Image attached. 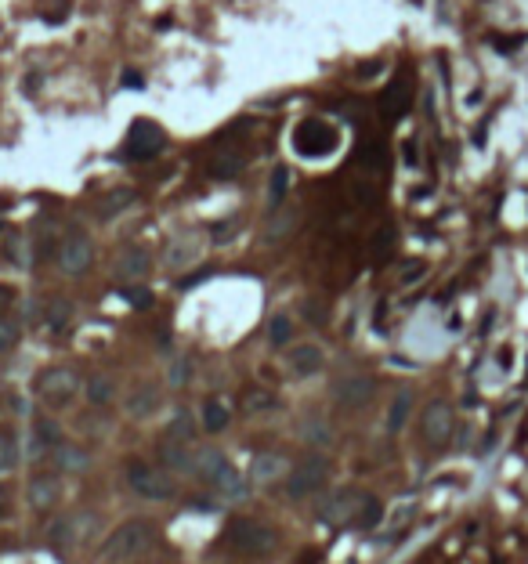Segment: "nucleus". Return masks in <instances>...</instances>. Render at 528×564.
<instances>
[{
  "label": "nucleus",
  "instance_id": "obj_1",
  "mask_svg": "<svg viewBox=\"0 0 528 564\" xmlns=\"http://www.w3.org/2000/svg\"><path fill=\"white\" fill-rule=\"evenodd\" d=\"M152 543H156V528H152V521H127L105 539L102 560L105 564H127V560L141 557Z\"/></svg>",
  "mask_w": 528,
  "mask_h": 564
},
{
  "label": "nucleus",
  "instance_id": "obj_2",
  "mask_svg": "<svg viewBox=\"0 0 528 564\" xmlns=\"http://www.w3.org/2000/svg\"><path fill=\"white\" fill-rule=\"evenodd\" d=\"M340 145V134L333 123H326L322 116H307L297 123L293 131V152L304 155V160H326V155H333Z\"/></svg>",
  "mask_w": 528,
  "mask_h": 564
},
{
  "label": "nucleus",
  "instance_id": "obj_3",
  "mask_svg": "<svg viewBox=\"0 0 528 564\" xmlns=\"http://www.w3.org/2000/svg\"><path fill=\"white\" fill-rule=\"evenodd\" d=\"M326 481H329V463H326V456L307 452V456H300V459L290 466V474H286V499L300 503V499L315 495Z\"/></svg>",
  "mask_w": 528,
  "mask_h": 564
},
{
  "label": "nucleus",
  "instance_id": "obj_4",
  "mask_svg": "<svg viewBox=\"0 0 528 564\" xmlns=\"http://www.w3.org/2000/svg\"><path fill=\"white\" fill-rule=\"evenodd\" d=\"M228 543L246 553V557H261V553H271L275 550V531L261 521H250V517H235L228 521Z\"/></svg>",
  "mask_w": 528,
  "mask_h": 564
},
{
  "label": "nucleus",
  "instance_id": "obj_5",
  "mask_svg": "<svg viewBox=\"0 0 528 564\" xmlns=\"http://www.w3.org/2000/svg\"><path fill=\"white\" fill-rule=\"evenodd\" d=\"M80 391V376L76 369L69 365H51L37 376V394L51 405V409H61V405H69Z\"/></svg>",
  "mask_w": 528,
  "mask_h": 564
},
{
  "label": "nucleus",
  "instance_id": "obj_6",
  "mask_svg": "<svg viewBox=\"0 0 528 564\" xmlns=\"http://www.w3.org/2000/svg\"><path fill=\"white\" fill-rule=\"evenodd\" d=\"M365 503H369L365 492H358V488H340V492L326 495L322 503H319V521H326V524H358Z\"/></svg>",
  "mask_w": 528,
  "mask_h": 564
},
{
  "label": "nucleus",
  "instance_id": "obj_7",
  "mask_svg": "<svg viewBox=\"0 0 528 564\" xmlns=\"http://www.w3.org/2000/svg\"><path fill=\"white\" fill-rule=\"evenodd\" d=\"M127 485L141 495V499H152V503H163V499L174 495V481L167 470H156L148 463H131L127 466Z\"/></svg>",
  "mask_w": 528,
  "mask_h": 564
},
{
  "label": "nucleus",
  "instance_id": "obj_8",
  "mask_svg": "<svg viewBox=\"0 0 528 564\" xmlns=\"http://www.w3.org/2000/svg\"><path fill=\"white\" fill-rule=\"evenodd\" d=\"M90 264H95V242L83 232H69L58 242V268L66 275H83Z\"/></svg>",
  "mask_w": 528,
  "mask_h": 564
},
{
  "label": "nucleus",
  "instance_id": "obj_9",
  "mask_svg": "<svg viewBox=\"0 0 528 564\" xmlns=\"http://www.w3.org/2000/svg\"><path fill=\"white\" fill-rule=\"evenodd\" d=\"M372 394H377V380L365 372H348L333 384V398L340 409H362V405L372 401Z\"/></svg>",
  "mask_w": 528,
  "mask_h": 564
},
{
  "label": "nucleus",
  "instance_id": "obj_10",
  "mask_svg": "<svg viewBox=\"0 0 528 564\" xmlns=\"http://www.w3.org/2000/svg\"><path fill=\"white\" fill-rule=\"evenodd\" d=\"M167 148V134L156 127L152 119H138L131 127V138H127V155L131 160H152V155H160Z\"/></svg>",
  "mask_w": 528,
  "mask_h": 564
},
{
  "label": "nucleus",
  "instance_id": "obj_11",
  "mask_svg": "<svg viewBox=\"0 0 528 564\" xmlns=\"http://www.w3.org/2000/svg\"><path fill=\"white\" fill-rule=\"evenodd\" d=\"M286 369L297 376V380H307V376H315V372L326 369V351L319 348L315 340L290 343V351H286Z\"/></svg>",
  "mask_w": 528,
  "mask_h": 564
},
{
  "label": "nucleus",
  "instance_id": "obj_12",
  "mask_svg": "<svg viewBox=\"0 0 528 564\" xmlns=\"http://www.w3.org/2000/svg\"><path fill=\"white\" fill-rule=\"evenodd\" d=\"M452 427H456V420H452V405H449V401H430L427 409H423V420H420L423 442L445 445L449 437H452Z\"/></svg>",
  "mask_w": 528,
  "mask_h": 564
},
{
  "label": "nucleus",
  "instance_id": "obj_13",
  "mask_svg": "<svg viewBox=\"0 0 528 564\" xmlns=\"http://www.w3.org/2000/svg\"><path fill=\"white\" fill-rule=\"evenodd\" d=\"M148 268H152V254L145 246H123L116 254V261H112V271L123 282H141L148 275Z\"/></svg>",
  "mask_w": 528,
  "mask_h": 564
},
{
  "label": "nucleus",
  "instance_id": "obj_14",
  "mask_svg": "<svg viewBox=\"0 0 528 564\" xmlns=\"http://www.w3.org/2000/svg\"><path fill=\"white\" fill-rule=\"evenodd\" d=\"M286 474H290V463H286V456H278V452H257L254 463H250V481L257 488H268L275 481H283Z\"/></svg>",
  "mask_w": 528,
  "mask_h": 564
},
{
  "label": "nucleus",
  "instance_id": "obj_15",
  "mask_svg": "<svg viewBox=\"0 0 528 564\" xmlns=\"http://www.w3.org/2000/svg\"><path fill=\"white\" fill-rule=\"evenodd\" d=\"M203 242H206L203 232H181V235H174L167 242V268H184V264L199 261Z\"/></svg>",
  "mask_w": 528,
  "mask_h": 564
},
{
  "label": "nucleus",
  "instance_id": "obj_16",
  "mask_svg": "<svg viewBox=\"0 0 528 564\" xmlns=\"http://www.w3.org/2000/svg\"><path fill=\"white\" fill-rule=\"evenodd\" d=\"M160 401H163V398H160V387H156V384H138V387H131L127 401H123V409H127L131 420H148V416H156Z\"/></svg>",
  "mask_w": 528,
  "mask_h": 564
},
{
  "label": "nucleus",
  "instance_id": "obj_17",
  "mask_svg": "<svg viewBox=\"0 0 528 564\" xmlns=\"http://www.w3.org/2000/svg\"><path fill=\"white\" fill-rule=\"evenodd\" d=\"M61 495V485H58V474H37L29 481V503L33 510H51Z\"/></svg>",
  "mask_w": 528,
  "mask_h": 564
},
{
  "label": "nucleus",
  "instance_id": "obj_18",
  "mask_svg": "<svg viewBox=\"0 0 528 564\" xmlns=\"http://www.w3.org/2000/svg\"><path fill=\"white\" fill-rule=\"evenodd\" d=\"M225 466H228V459H225L221 449H199V452H192V474L203 478V481H213Z\"/></svg>",
  "mask_w": 528,
  "mask_h": 564
},
{
  "label": "nucleus",
  "instance_id": "obj_19",
  "mask_svg": "<svg viewBox=\"0 0 528 564\" xmlns=\"http://www.w3.org/2000/svg\"><path fill=\"white\" fill-rule=\"evenodd\" d=\"M160 463L167 470H174V474H189L192 470V452L184 442H174V437H167V442L160 445Z\"/></svg>",
  "mask_w": 528,
  "mask_h": 564
},
{
  "label": "nucleus",
  "instance_id": "obj_20",
  "mask_svg": "<svg viewBox=\"0 0 528 564\" xmlns=\"http://www.w3.org/2000/svg\"><path fill=\"white\" fill-rule=\"evenodd\" d=\"M246 170V155L242 152H217L213 160L206 163V174L217 177V181H228V177H239Z\"/></svg>",
  "mask_w": 528,
  "mask_h": 564
},
{
  "label": "nucleus",
  "instance_id": "obj_21",
  "mask_svg": "<svg viewBox=\"0 0 528 564\" xmlns=\"http://www.w3.org/2000/svg\"><path fill=\"white\" fill-rule=\"evenodd\" d=\"M228 420H232V401H228V398H217V394H213V398L203 401V427H206L210 434L225 430Z\"/></svg>",
  "mask_w": 528,
  "mask_h": 564
},
{
  "label": "nucleus",
  "instance_id": "obj_22",
  "mask_svg": "<svg viewBox=\"0 0 528 564\" xmlns=\"http://www.w3.org/2000/svg\"><path fill=\"white\" fill-rule=\"evenodd\" d=\"M213 488H217V495H225V499H246V492H250V485H246V478L239 474V470L228 463L221 474H217L213 481H210Z\"/></svg>",
  "mask_w": 528,
  "mask_h": 564
},
{
  "label": "nucleus",
  "instance_id": "obj_23",
  "mask_svg": "<svg viewBox=\"0 0 528 564\" xmlns=\"http://www.w3.org/2000/svg\"><path fill=\"white\" fill-rule=\"evenodd\" d=\"M131 203H134V192H131V188H112V192H105V196L98 199L95 213H98V221H112V217L123 213Z\"/></svg>",
  "mask_w": 528,
  "mask_h": 564
},
{
  "label": "nucleus",
  "instance_id": "obj_24",
  "mask_svg": "<svg viewBox=\"0 0 528 564\" xmlns=\"http://www.w3.org/2000/svg\"><path fill=\"white\" fill-rule=\"evenodd\" d=\"M83 398L90 401V405H109L112 398H116V380L109 372H95V376H87V384H83Z\"/></svg>",
  "mask_w": 528,
  "mask_h": 564
},
{
  "label": "nucleus",
  "instance_id": "obj_25",
  "mask_svg": "<svg viewBox=\"0 0 528 564\" xmlns=\"http://www.w3.org/2000/svg\"><path fill=\"white\" fill-rule=\"evenodd\" d=\"M300 225V213L297 210H286V213H275L271 221L264 225V242H283L286 235H293Z\"/></svg>",
  "mask_w": 528,
  "mask_h": 564
},
{
  "label": "nucleus",
  "instance_id": "obj_26",
  "mask_svg": "<svg viewBox=\"0 0 528 564\" xmlns=\"http://www.w3.org/2000/svg\"><path fill=\"white\" fill-rule=\"evenodd\" d=\"M300 437H304L307 445H315V449H326V445L333 442V427H329L326 416H307V420L300 423Z\"/></svg>",
  "mask_w": 528,
  "mask_h": 564
},
{
  "label": "nucleus",
  "instance_id": "obj_27",
  "mask_svg": "<svg viewBox=\"0 0 528 564\" xmlns=\"http://www.w3.org/2000/svg\"><path fill=\"white\" fill-rule=\"evenodd\" d=\"M271 409H278V398H275L271 391L250 387V391L242 394V413H246V416H264V413H271Z\"/></svg>",
  "mask_w": 528,
  "mask_h": 564
},
{
  "label": "nucleus",
  "instance_id": "obj_28",
  "mask_svg": "<svg viewBox=\"0 0 528 564\" xmlns=\"http://www.w3.org/2000/svg\"><path fill=\"white\" fill-rule=\"evenodd\" d=\"M391 249H394V225H391V221H384L377 232H372V239H369L372 264H384V261L391 257Z\"/></svg>",
  "mask_w": 528,
  "mask_h": 564
},
{
  "label": "nucleus",
  "instance_id": "obj_29",
  "mask_svg": "<svg viewBox=\"0 0 528 564\" xmlns=\"http://www.w3.org/2000/svg\"><path fill=\"white\" fill-rule=\"evenodd\" d=\"M380 105H384V112H387L391 119L406 116V109H409V90H406V83H401V80H394V83H391V87L384 90Z\"/></svg>",
  "mask_w": 528,
  "mask_h": 564
},
{
  "label": "nucleus",
  "instance_id": "obj_30",
  "mask_svg": "<svg viewBox=\"0 0 528 564\" xmlns=\"http://www.w3.org/2000/svg\"><path fill=\"white\" fill-rule=\"evenodd\" d=\"M286 192H290V170H286V163H278L268 177V206L278 210L286 203Z\"/></svg>",
  "mask_w": 528,
  "mask_h": 564
},
{
  "label": "nucleus",
  "instance_id": "obj_31",
  "mask_svg": "<svg viewBox=\"0 0 528 564\" xmlns=\"http://www.w3.org/2000/svg\"><path fill=\"white\" fill-rule=\"evenodd\" d=\"M196 416L189 413V409H177L174 416H170V423H167V437H174V442H192V434H196Z\"/></svg>",
  "mask_w": 528,
  "mask_h": 564
},
{
  "label": "nucleus",
  "instance_id": "obj_32",
  "mask_svg": "<svg viewBox=\"0 0 528 564\" xmlns=\"http://www.w3.org/2000/svg\"><path fill=\"white\" fill-rule=\"evenodd\" d=\"M290 340H293V319L286 311H278V315H271V322H268V343L271 348H286Z\"/></svg>",
  "mask_w": 528,
  "mask_h": 564
},
{
  "label": "nucleus",
  "instance_id": "obj_33",
  "mask_svg": "<svg viewBox=\"0 0 528 564\" xmlns=\"http://www.w3.org/2000/svg\"><path fill=\"white\" fill-rule=\"evenodd\" d=\"M409 409H413V391H398L391 409H387V430H401L409 420Z\"/></svg>",
  "mask_w": 528,
  "mask_h": 564
},
{
  "label": "nucleus",
  "instance_id": "obj_34",
  "mask_svg": "<svg viewBox=\"0 0 528 564\" xmlns=\"http://www.w3.org/2000/svg\"><path fill=\"white\" fill-rule=\"evenodd\" d=\"M54 456H58V466L66 470V474H76V470H83V466H87V452H83V449H76V445H66V442H61V445L54 449Z\"/></svg>",
  "mask_w": 528,
  "mask_h": 564
},
{
  "label": "nucleus",
  "instance_id": "obj_35",
  "mask_svg": "<svg viewBox=\"0 0 528 564\" xmlns=\"http://www.w3.org/2000/svg\"><path fill=\"white\" fill-rule=\"evenodd\" d=\"M33 430L47 442V449L54 452L58 445H61V427H58V420L54 416H37V423H33Z\"/></svg>",
  "mask_w": 528,
  "mask_h": 564
},
{
  "label": "nucleus",
  "instance_id": "obj_36",
  "mask_svg": "<svg viewBox=\"0 0 528 564\" xmlns=\"http://www.w3.org/2000/svg\"><path fill=\"white\" fill-rule=\"evenodd\" d=\"M69 319H73V304H69L66 297H58V300L47 307V326H51V329H66Z\"/></svg>",
  "mask_w": 528,
  "mask_h": 564
},
{
  "label": "nucleus",
  "instance_id": "obj_37",
  "mask_svg": "<svg viewBox=\"0 0 528 564\" xmlns=\"http://www.w3.org/2000/svg\"><path fill=\"white\" fill-rule=\"evenodd\" d=\"M18 463V445H15V437L8 434V430H0V474L4 470H11Z\"/></svg>",
  "mask_w": 528,
  "mask_h": 564
},
{
  "label": "nucleus",
  "instance_id": "obj_38",
  "mask_svg": "<svg viewBox=\"0 0 528 564\" xmlns=\"http://www.w3.org/2000/svg\"><path fill=\"white\" fill-rule=\"evenodd\" d=\"M15 343H18V326L8 322V319H0V355H8Z\"/></svg>",
  "mask_w": 528,
  "mask_h": 564
},
{
  "label": "nucleus",
  "instance_id": "obj_39",
  "mask_svg": "<svg viewBox=\"0 0 528 564\" xmlns=\"http://www.w3.org/2000/svg\"><path fill=\"white\" fill-rule=\"evenodd\" d=\"M8 246H11L8 254H11V261H15V264H22V268L33 264V254H29V239H11Z\"/></svg>",
  "mask_w": 528,
  "mask_h": 564
},
{
  "label": "nucleus",
  "instance_id": "obj_40",
  "mask_svg": "<svg viewBox=\"0 0 528 564\" xmlns=\"http://www.w3.org/2000/svg\"><path fill=\"white\" fill-rule=\"evenodd\" d=\"M167 380L170 387H184V380H189V358H174L167 369Z\"/></svg>",
  "mask_w": 528,
  "mask_h": 564
},
{
  "label": "nucleus",
  "instance_id": "obj_41",
  "mask_svg": "<svg viewBox=\"0 0 528 564\" xmlns=\"http://www.w3.org/2000/svg\"><path fill=\"white\" fill-rule=\"evenodd\" d=\"M119 293L127 297L134 307H152V293H148V290H138V286H131V282H127V286H123Z\"/></svg>",
  "mask_w": 528,
  "mask_h": 564
},
{
  "label": "nucleus",
  "instance_id": "obj_42",
  "mask_svg": "<svg viewBox=\"0 0 528 564\" xmlns=\"http://www.w3.org/2000/svg\"><path fill=\"white\" fill-rule=\"evenodd\" d=\"M423 271H427L423 261H406V264H401V286H413V282H416Z\"/></svg>",
  "mask_w": 528,
  "mask_h": 564
},
{
  "label": "nucleus",
  "instance_id": "obj_43",
  "mask_svg": "<svg viewBox=\"0 0 528 564\" xmlns=\"http://www.w3.org/2000/svg\"><path fill=\"white\" fill-rule=\"evenodd\" d=\"M312 322H319V326H326V319H329V311H326V304L322 300H307V311H304Z\"/></svg>",
  "mask_w": 528,
  "mask_h": 564
},
{
  "label": "nucleus",
  "instance_id": "obj_44",
  "mask_svg": "<svg viewBox=\"0 0 528 564\" xmlns=\"http://www.w3.org/2000/svg\"><path fill=\"white\" fill-rule=\"evenodd\" d=\"M119 87H127V90H145V76L141 73H123V80H119Z\"/></svg>",
  "mask_w": 528,
  "mask_h": 564
},
{
  "label": "nucleus",
  "instance_id": "obj_45",
  "mask_svg": "<svg viewBox=\"0 0 528 564\" xmlns=\"http://www.w3.org/2000/svg\"><path fill=\"white\" fill-rule=\"evenodd\" d=\"M492 40L500 44V47H495V51H517V44H524L528 37H524V33H517V37H492Z\"/></svg>",
  "mask_w": 528,
  "mask_h": 564
},
{
  "label": "nucleus",
  "instance_id": "obj_46",
  "mask_svg": "<svg viewBox=\"0 0 528 564\" xmlns=\"http://www.w3.org/2000/svg\"><path fill=\"white\" fill-rule=\"evenodd\" d=\"M235 235V225H213V239L221 242V239H232Z\"/></svg>",
  "mask_w": 528,
  "mask_h": 564
},
{
  "label": "nucleus",
  "instance_id": "obj_47",
  "mask_svg": "<svg viewBox=\"0 0 528 564\" xmlns=\"http://www.w3.org/2000/svg\"><path fill=\"white\" fill-rule=\"evenodd\" d=\"M11 300H15V290H11V286H0V311H4Z\"/></svg>",
  "mask_w": 528,
  "mask_h": 564
},
{
  "label": "nucleus",
  "instance_id": "obj_48",
  "mask_svg": "<svg viewBox=\"0 0 528 564\" xmlns=\"http://www.w3.org/2000/svg\"><path fill=\"white\" fill-rule=\"evenodd\" d=\"M406 160H409V167H416V145L413 141L406 145Z\"/></svg>",
  "mask_w": 528,
  "mask_h": 564
},
{
  "label": "nucleus",
  "instance_id": "obj_49",
  "mask_svg": "<svg viewBox=\"0 0 528 564\" xmlns=\"http://www.w3.org/2000/svg\"><path fill=\"white\" fill-rule=\"evenodd\" d=\"M4 514H8V492L0 488V517H4Z\"/></svg>",
  "mask_w": 528,
  "mask_h": 564
},
{
  "label": "nucleus",
  "instance_id": "obj_50",
  "mask_svg": "<svg viewBox=\"0 0 528 564\" xmlns=\"http://www.w3.org/2000/svg\"><path fill=\"white\" fill-rule=\"evenodd\" d=\"M0 228H4V221H0Z\"/></svg>",
  "mask_w": 528,
  "mask_h": 564
}]
</instances>
